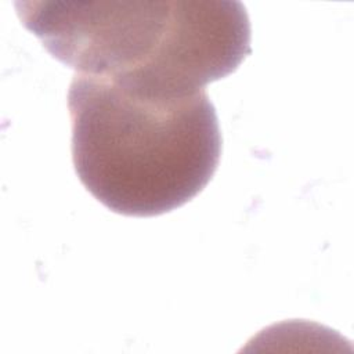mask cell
Returning <instances> with one entry per match:
<instances>
[{"instance_id":"obj_1","label":"cell","mask_w":354,"mask_h":354,"mask_svg":"<svg viewBox=\"0 0 354 354\" xmlns=\"http://www.w3.org/2000/svg\"><path fill=\"white\" fill-rule=\"evenodd\" d=\"M21 24L76 73L148 94H188L252 53L245 6L231 0H17Z\"/></svg>"},{"instance_id":"obj_2","label":"cell","mask_w":354,"mask_h":354,"mask_svg":"<svg viewBox=\"0 0 354 354\" xmlns=\"http://www.w3.org/2000/svg\"><path fill=\"white\" fill-rule=\"evenodd\" d=\"M68 108L75 171L115 213H169L202 192L217 170L223 140L205 88L148 94L111 77L75 73Z\"/></svg>"}]
</instances>
